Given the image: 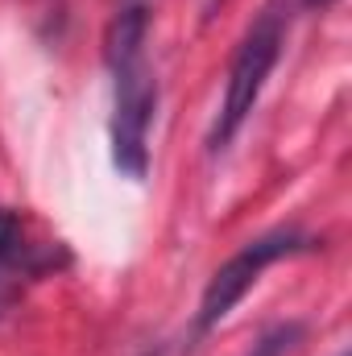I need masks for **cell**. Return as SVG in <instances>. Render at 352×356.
Returning <instances> with one entry per match:
<instances>
[{"instance_id": "obj_1", "label": "cell", "mask_w": 352, "mask_h": 356, "mask_svg": "<svg viewBox=\"0 0 352 356\" xmlns=\"http://www.w3.org/2000/svg\"><path fill=\"white\" fill-rule=\"evenodd\" d=\"M150 17L141 4H129L108 25V67H112V166L141 182L150 175V129L158 116V75L145 58Z\"/></svg>"}, {"instance_id": "obj_2", "label": "cell", "mask_w": 352, "mask_h": 356, "mask_svg": "<svg viewBox=\"0 0 352 356\" xmlns=\"http://www.w3.org/2000/svg\"><path fill=\"white\" fill-rule=\"evenodd\" d=\"M278 54H282V13L265 8L253 21V29L245 33V42L237 46V54H232L228 83H224V104H220V116H216L211 137H207L211 149H224L241 133V124L253 116V108H257V99L265 91V79L278 67Z\"/></svg>"}, {"instance_id": "obj_3", "label": "cell", "mask_w": 352, "mask_h": 356, "mask_svg": "<svg viewBox=\"0 0 352 356\" xmlns=\"http://www.w3.org/2000/svg\"><path fill=\"white\" fill-rule=\"evenodd\" d=\"M307 249H311V241H307L303 232H290V228L265 232V236H257V241H249L245 249H237L224 266L207 277L203 298H199L195 327H199V332L220 327V323L237 311V302L262 282L265 269L278 266V261H286V257H294V253H307Z\"/></svg>"}, {"instance_id": "obj_4", "label": "cell", "mask_w": 352, "mask_h": 356, "mask_svg": "<svg viewBox=\"0 0 352 356\" xmlns=\"http://www.w3.org/2000/svg\"><path fill=\"white\" fill-rule=\"evenodd\" d=\"M50 261H38L25 245V224L13 207H0V307L13 298V290L21 286V277L42 273Z\"/></svg>"}, {"instance_id": "obj_5", "label": "cell", "mask_w": 352, "mask_h": 356, "mask_svg": "<svg viewBox=\"0 0 352 356\" xmlns=\"http://www.w3.org/2000/svg\"><path fill=\"white\" fill-rule=\"evenodd\" d=\"M294 340H298V327L290 323V327H278V332H269L262 344L253 348V356H286L294 348Z\"/></svg>"}, {"instance_id": "obj_6", "label": "cell", "mask_w": 352, "mask_h": 356, "mask_svg": "<svg viewBox=\"0 0 352 356\" xmlns=\"http://www.w3.org/2000/svg\"><path fill=\"white\" fill-rule=\"evenodd\" d=\"M220 4H224V0H203V17H207V21H211V17H216V13H220Z\"/></svg>"}, {"instance_id": "obj_7", "label": "cell", "mask_w": 352, "mask_h": 356, "mask_svg": "<svg viewBox=\"0 0 352 356\" xmlns=\"http://www.w3.org/2000/svg\"><path fill=\"white\" fill-rule=\"evenodd\" d=\"M307 4H319V8H323V4H332V0H307Z\"/></svg>"}, {"instance_id": "obj_8", "label": "cell", "mask_w": 352, "mask_h": 356, "mask_svg": "<svg viewBox=\"0 0 352 356\" xmlns=\"http://www.w3.org/2000/svg\"><path fill=\"white\" fill-rule=\"evenodd\" d=\"M336 356H349V353H336Z\"/></svg>"}]
</instances>
